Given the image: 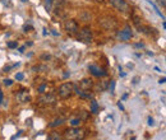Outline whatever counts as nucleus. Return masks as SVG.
I'll use <instances>...</instances> for the list:
<instances>
[{"instance_id": "37", "label": "nucleus", "mask_w": 166, "mask_h": 140, "mask_svg": "<svg viewBox=\"0 0 166 140\" xmlns=\"http://www.w3.org/2000/svg\"><path fill=\"white\" fill-rule=\"evenodd\" d=\"M51 33H53L54 36H57V32H55V31H51Z\"/></svg>"}, {"instance_id": "32", "label": "nucleus", "mask_w": 166, "mask_h": 140, "mask_svg": "<svg viewBox=\"0 0 166 140\" xmlns=\"http://www.w3.org/2000/svg\"><path fill=\"white\" fill-rule=\"evenodd\" d=\"M3 103V92H1V89H0V104Z\"/></svg>"}, {"instance_id": "24", "label": "nucleus", "mask_w": 166, "mask_h": 140, "mask_svg": "<svg viewBox=\"0 0 166 140\" xmlns=\"http://www.w3.org/2000/svg\"><path fill=\"white\" fill-rule=\"evenodd\" d=\"M15 79H17V80H23L24 74H22V73H17V74H15Z\"/></svg>"}, {"instance_id": "39", "label": "nucleus", "mask_w": 166, "mask_h": 140, "mask_svg": "<svg viewBox=\"0 0 166 140\" xmlns=\"http://www.w3.org/2000/svg\"><path fill=\"white\" fill-rule=\"evenodd\" d=\"M47 140H51V139H50V138H47Z\"/></svg>"}, {"instance_id": "19", "label": "nucleus", "mask_w": 166, "mask_h": 140, "mask_svg": "<svg viewBox=\"0 0 166 140\" xmlns=\"http://www.w3.org/2000/svg\"><path fill=\"white\" fill-rule=\"evenodd\" d=\"M46 88H47V84H46V83H42L41 85H38L37 92H38V93H44V92L46 91Z\"/></svg>"}, {"instance_id": "15", "label": "nucleus", "mask_w": 166, "mask_h": 140, "mask_svg": "<svg viewBox=\"0 0 166 140\" xmlns=\"http://www.w3.org/2000/svg\"><path fill=\"white\" fill-rule=\"evenodd\" d=\"M91 111L92 113H97V111H98V103L96 102L95 100H91Z\"/></svg>"}, {"instance_id": "40", "label": "nucleus", "mask_w": 166, "mask_h": 140, "mask_svg": "<svg viewBox=\"0 0 166 140\" xmlns=\"http://www.w3.org/2000/svg\"><path fill=\"white\" fill-rule=\"evenodd\" d=\"M22 1H26V0H22Z\"/></svg>"}, {"instance_id": "13", "label": "nucleus", "mask_w": 166, "mask_h": 140, "mask_svg": "<svg viewBox=\"0 0 166 140\" xmlns=\"http://www.w3.org/2000/svg\"><path fill=\"white\" fill-rule=\"evenodd\" d=\"M69 124H70V125H72L73 127H79V126H81V124H82V120L79 119L78 116H73V117H70Z\"/></svg>"}, {"instance_id": "7", "label": "nucleus", "mask_w": 166, "mask_h": 140, "mask_svg": "<svg viewBox=\"0 0 166 140\" xmlns=\"http://www.w3.org/2000/svg\"><path fill=\"white\" fill-rule=\"evenodd\" d=\"M64 28H65V31L68 32L69 34H75V33H78V31H79L78 23H77L74 19H68V21L65 22V24H64Z\"/></svg>"}, {"instance_id": "11", "label": "nucleus", "mask_w": 166, "mask_h": 140, "mask_svg": "<svg viewBox=\"0 0 166 140\" xmlns=\"http://www.w3.org/2000/svg\"><path fill=\"white\" fill-rule=\"evenodd\" d=\"M92 87H93V82L88 78H84L79 82V89H83V91H89Z\"/></svg>"}, {"instance_id": "31", "label": "nucleus", "mask_w": 166, "mask_h": 140, "mask_svg": "<svg viewBox=\"0 0 166 140\" xmlns=\"http://www.w3.org/2000/svg\"><path fill=\"white\" fill-rule=\"evenodd\" d=\"M138 80H139V78H138V76H136V78L133 79V84H137V83H138Z\"/></svg>"}, {"instance_id": "3", "label": "nucleus", "mask_w": 166, "mask_h": 140, "mask_svg": "<svg viewBox=\"0 0 166 140\" xmlns=\"http://www.w3.org/2000/svg\"><path fill=\"white\" fill-rule=\"evenodd\" d=\"M77 40L81 41V42L84 43H91L92 40H93V34H92V31L89 27H83L81 31H79L78 36H77Z\"/></svg>"}, {"instance_id": "20", "label": "nucleus", "mask_w": 166, "mask_h": 140, "mask_svg": "<svg viewBox=\"0 0 166 140\" xmlns=\"http://www.w3.org/2000/svg\"><path fill=\"white\" fill-rule=\"evenodd\" d=\"M106 85H107V82L106 80H104V82H101V85L98 84V91H104V89H106Z\"/></svg>"}, {"instance_id": "6", "label": "nucleus", "mask_w": 166, "mask_h": 140, "mask_svg": "<svg viewBox=\"0 0 166 140\" xmlns=\"http://www.w3.org/2000/svg\"><path fill=\"white\" fill-rule=\"evenodd\" d=\"M110 3L115 9H118L120 12H124V13L130 12V6L125 0H110Z\"/></svg>"}, {"instance_id": "27", "label": "nucleus", "mask_w": 166, "mask_h": 140, "mask_svg": "<svg viewBox=\"0 0 166 140\" xmlns=\"http://www.w3.org/2000/svg\"><path fill=\"white\" fill-rule=\"evenodd\" d=\"M134 47H136V49H143L145 45H143V43H136V45H134Z\"/></svg>"}, {"instance_id": "26", "label": "nucleus", "mask_w": 166, "mask_h": 140, "mask_svg": "<svg viewBox=\"0 0 166 140\" xmlns=\"http://www.w3.org/2000/svg\"><path fill=\"white\" fill-rule=\"evenodd\" d=\"M110 92H111V93H114V91H115V82L114 80H111L110 82Z\"/></svg>"}, {"instance_id": "10", "label": "nucleus", "mask_w": 166, "mask_h": 140, "mask_svg": "<svg viewBox=\"0 0 166 140\" xmlns=\"http://www.w3.org/2000/svg\"><path fill=\"white\" fill-rule=\"evenodd\" d=\"M15 97H17L18 102H21V103H27V102L31 101V97H30V94H28V91H26V89H22L21 92H18Z\"/></svg>"}, {"instance_id": "12", "label": "nucleus", "mask_w": 166, "mask_h": 140, "mask_svg": "<svg viewBox=\"0 0 166 140\" xmlns=\"http://www.w3.org/2000/svg\"><path fill=\"white\" fill-rule=\"evenodd\" d=\"M74 92L81 98H87V100H93V93L91 91H83V89H74Z\"/></svg>"}, {"instance_id": "36", "label": "nucleus", "mask_w": 166, "mask_h": 140, "mask_svg": "<svg viewBox=\"0 0 166 140\" xmlns=\"http://www.w3.org/2000/svg\"><path fill=\"white\" fill-rule=\"evenodd\" d=\"M127 98H128V93H125V94L123 95V100H127Z\"/></svg>"}, {"instance_id": "29", "label": "nucleus", "mask_w": 166, "mask_h": 140, "mask_svg": "<svg viewBox=\"0 0 166 140\" xmlns=\"http://www.w3.org/2000/svg\"><path fill=\"white\" fill-rule=\"evenodd\" d=\"M148 125L149 126L153 125V119H152V117H148Z\"/></svg>"}, {"instance_id": "35", "label": "nucleus", "mask_w": 166, "mask_h": 140, "mask_svg": "<svg viewBox=\"0 0 166 140\" xmlns=\"http://www.w3.org/2000/svg\"><path fill=\"white\" fill-rule=\"evenodd\" d=\"M69 75H70V73H65V74H64V78H68Z\"/></svg>"}, {"instance_id": "25", "label": "nucleus", "mask_w": 166, "mask_h": 140, "mask_svg": "<svg viewBox=\"0 0 166 140\" xmlns=\"http://www.w3.org/2000/svg\"><path fill=\"white\" fill-rule=\"evenodd\" d=\"M3 82H4V85H6V87H10V85L13 84V80H12V79H4Z\"/></svg>"}, {"instance_id": "2", "label": "nucleus", "mask_w": 166, "mask_h": 140, "mask_svg": "<svg viewBox=\"0 0 166 140\" xmlns=\"http://www.w3.org/2000/svg\"><path fill=\"white\" fill-rule=\"evenodd\" d=\"M74 93V84L70 82H66V83H63L62 85L57 89V94H59L60 98H69L70 95Z\"/></svg>"}, {"instance_id": "30", "label": "nucleus", "mask_w": 166, "mask_h": 140, "mask_svg": "<svg viewBox=\"0 0 166 140\" xmlns=\"http://www.w3.org/2000/svg\"><path fill=\"white\" fill-rule=\"evenodd\" d=\"M118 107H119L121 111H124V106H123V104H121V102H118Z\"/></svg>"}, {"instance_id": "28", "label": "nucleus", "mask_w": 166, "mask_h": 140, "mask_svg": "<svg viewBox=\"0 0 166 140\" xmlns=\"http://www.w3.org/2000/svg\"><path fill=\"white\" fill-rule=\"evenodd\" d=\"M41 59H42V60H50L51 56L50 55H42V56H41Z\"/></svg>"}, {"instance_id": "16", "label": "nucleus", "mask_w": 166, "mask_h": 140, "mask_svg": "<svg viewBox=\"0 0 166 140\" xmlns=\"http://www.w3.org/2000/svg\"><path fill=\"white\" fill-rule=\"evenodd\" d=\"M49 138H50L51 140H63V138H62V135H60V134H59V132H56V131L51 132V135L49 136Z\"/></svg>"}, {"instance_id": "1", "label": "nucleus", "mask_w": 166, "mask_h": 140, "mask_svg": "<svg viewBox=\"0 0 166 140\" xmlns=\"http://www.w3.org/2000/svg\"><path fill=\"white\" fill-rule=\"evenodd\" d=\"M86 138V130L81 127H72L64 132V139L65 140H83Z\"/></svg>"}, {"instance_id": "4", "label": "nucleus", "mask_w": 166, "mask_h": 140, "mask_svg": "<svg viewBox=\"0 0 166 140\" xmlns=\"http://www.w3.org/2000/svg\"><path fill=\"white\" fill-rule=\"evenodd\" d=\"M98 23H100V25L102 28H105V30H114L118 25L116 21L111 17H102L100 21H98Z\"/></svg>"}, {"instance_id": "18", "label": "nucleus", "mask_w": 166, "mask_h": 140, "mask_svg": "<svg viewBox=\"0 0 166 140\" xmlns=\"http://www.w3.org/2000/svg\"><path fill=\"white\" fill-rule=\"evenodd\" d=\"M88 116H89V113H88V112H86V111H81V112L78 113V117H79V119H81L82 121L87 120V119H88Z\"/></svg>"}, {"instance_id": "22", "label": "nucleus", "mask_w": 166, "mask_h": 140, "mask_svg": "<svg viewBox=\"0 0 166 140\" xmlns=\"http://www.w3.org/2000/svg\"><path fill=\"white\" fill-rule=\"evenodd\" d=\"M32 30H33V27H32L31 24H26L24 27H23V31H24V32H31Z\"/></svg>"}, {"instance_id": "8", "label": "nucleus", "mask_w": 166, "mask_h": 140, "mask_svg": "<svg viewBox=\"0 0 166 140\" xmlns=\"http://www.w3.org/2000/svg\"><path fill=\"white\" fill-rule=\"evenodd\" d=\"M133 36V32H132V28L129 27V25H127L124 30H121L119 33H118V38L121 41H128V40H130Z\"/></svg>"}, {"instance_id": "23", "label": "nucleus", "mask_w": 166, "mask_h": 140, "mask_svg": "<svg viewBox=\"0 0 166 140\" xmlns=\"http://www.w3.org/2000/svg\"><path fill=\"white\" fill-rule=\"evenodd\" d=\"M18 65H19V62L14 64V65H10V66H5V68H4V71H5V73H8V71H9V70H10V69L15 68V66H18Z\"/></svg>"}, {"instance_id": "21", "label": "nucleus", "mask_w": 166, "mask_h": 140, "mask_svg": "<svg viewBox=\"0 0 166 140\" xmlns=\"http://www.w3.org/2000/svg\"><path fill=\"white\" fill-rule=\"evenodd\" d=\"M8 47H9V49H15V47H18V42H17V41H13V42H8Z\"/></svg>"}, {"instance_id": "5", "label": "nucleus", "mask_w": 166, "mask_h": 140, "mask_svg": "<svg viewBox=\"0 0 166 140\" xmlns=\"http://www.w3.org/2000/svg\"><path fill=\"white\" fill-rule=\"evenodd\" d=\"M38 103L40 104H46V106H53V104H55L56 102V97L54 94L51 93H45L42 94L40 98H38Z\"/></svg>"}, {"instance_id": "34", "label": "nucleus", "mask_w": 166, "mask_h": 140, "mask_svg": "<svg viewBox=\"0 0 166 140\" xmlns=\"http://www.w3.org/2000/svg\"><path fill=\"white\" fill-rule=\"evenodd\" d=\"M24 49H26V46H22V47H19V52H24Z\"/></svg>"}, {"instance_id": "33", "label": "nucleus", "mask_w": 166, "mask_h": 140, "mask_svg": "<svg viewBox=\"0 0 166 140\" xmlns=\"http://www.w3.org/2000/svg\"><path fill=\"white\" fill-rule=\"evenodd\" d=\"M165 82H166V79H165V78H161V79H160V80H158V83H160V84H164Z\"/></svg>"}, {"instance_id": "14", "label": "nucleus", "mask_w": 166, "mask_h": 140, "mask_svg": "<svg viewBox=\"0 0 166 140\" xmlns=\"http://www.w3.org/2000/svg\"><path fill=\"white\" fill-rule=\"evenodd\" d=\"M64 121H65V120H64L63 117H57V119L54 120L49 126H50V127H56V126H59V125H62V124H64Z\"/></svg>"}, {"instance_id": "9", "label": "nucleus", "mask_w": 166, "mask_h": 140, "mask_svg": "<svg viewBox=\"0 0 166 140\" xmlns=\"http://www.w3.org/2000/svg\"><path fill=\"white\" fill-rule=\"evenodd\" d=\"M88 70L91 71V74L93 75V76H98V78H100V76H105V75L107 74L104 69L100 68V66H97V65H89L88 66Z\"/></svg>"}, {"instance_id": "38", "label": "nucleus", "mask_w": 166, "mask_h": 140, "mask_svg": "<svg viewBox=\"0 0 166 140\" xmlns=\"http://www.w3.org/2000/svg\"><path fill=\"white\" fill-rule=\"evenodd\" d=\"M130 140H136V138H132V139H130Z\"/></svg>"}, {"instance_id": "17", "label": "nucleus", "mask_w": 166, "mask_h": 140, "mask_svg": "<svg viewBox=\"0 0 166 140\" xmlns=\"http://www.w3.org/2000/svg\"><path fill=\"white\" fill-rule=\"evenodd\" d=\"M53 3L54 0H45V9L47 12H51V8H53Z\"/></svg>"}]
</instances>
